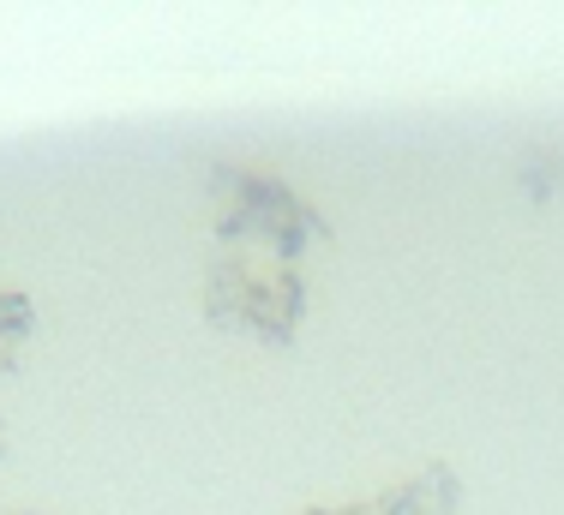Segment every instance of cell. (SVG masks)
Segmentation results:
<instances>
[{"label":"cell","instance_id":"1","mask_svg":"<svg viewBox=\"0 0 564 515\" xmlns=\"http://www.w3.org/2000/svg\"><path fill=\"white\" fill-rule=\"evenodd\" d=\"M210 186H217L223 198V234H259L271 240L282 264H294L301 258L306 240H325V216L313 205H301V198L289 193V186L276 180V174H259V168H217L210 174Z\"/></svg>","mask_w":564,"mask_h":515},{"label":"cell","instance_id":"2","mask_svg":"<svg viewBox=\"0 0 564 515\" xmlns=\"http://www.w3.org/2000/svg\"><path fill=\"white\" fill-rule=\"evenodd\" d=\"M456 504H463L456 480L445 468H426V473H414V480L391 485V492L372 504V515H456Z\"/></svg>","mask_w":564,"mask_h":515},{"label":"cell","instance_id":"3","mask_svg":"<svg viewBox=\"0 0 564 515\" xmlns=\"http://www.w3.org/2000/svg\"><path fill=\"white\" fill-rule=\"evenodd\" d=\"M31 330H36V306L19 288H0V365H12V354H19V342Z\"/></svg>","mask_w":564,"mask_h":515},{"label":"cell","instance_id":"4","mask_svg":"<svg viewBox=\"0 0 564 515\" xmlns=\"http://www.w3.org/2000/svg\"><path fill=\"white\" fill-rule=\"evenodd\" d=\"M301 515H372V504H318V509H301Z\"/></svg>","mask_w":564,"mask_h":515}]
</instances>
